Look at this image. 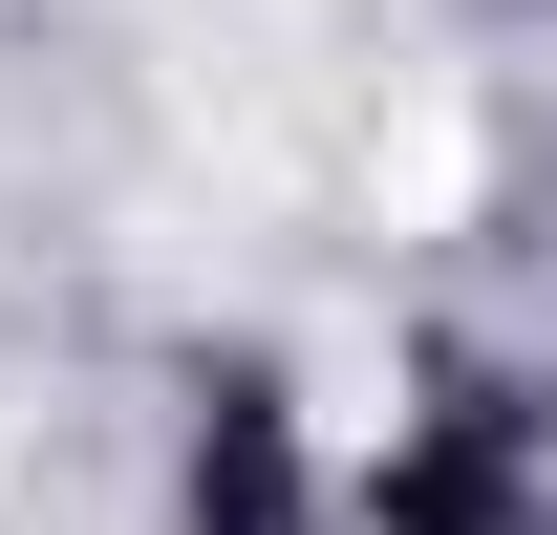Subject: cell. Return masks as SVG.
<instances>
[{
	"mask_svg": "<svg viewBox=\"0 0 557 535\" xmlns=\"http://www.w3.org/2000/svg\"><path fill=\"white\" fill-rule=\"evenodd\" d=\"M194 535H322V493H300V428H278V386H214V428H194Z\"/></svg>",
	"mask_w": 557,
	"mask_h": 535,
	"instance_id": "7a4b0ae2",
	"label": "cell"
},
{
	"mask_svg": "<svg viewBox=\"0 0 557 535\" xmlns=\"http://www.w3.org/2000/svg\"><path fill=\"white\" fill-rule=\"evenodd\" d=\"M386 535H557V493H536V407L515 386H429V428L386 450V493H364Z\"/></svg>",
	"mask_w": 557,
	"mask_h": 535,
	"instance_id": "6da1fadb",
	"label": "cell"
}]
</instances>
